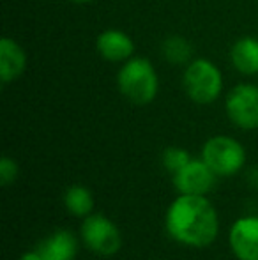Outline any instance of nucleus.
I'll return each mask as SVG.
<instances>
[{"label":"nucleus","instance_id":"ddd939ff","mask_svg":"<svg viewBox=\"0 0 258 260\" xmlns=\"http://www.w3.org/2000/svg\"><path fill=\"white\" fill-rule=\"evenodd\" d=\"M64 206L72 216L87 218L94 209V197L89 188L75 184L65 189L64 193Z\"/></svg>","mask_w":258,"mask_h":260},{"label":"nucleus","instance_id":"9d476101","mask_svg":"<svg viewBox=\"0 0 258 260\" xmlns=\"http://www.w3.org/2000/svg\"><path fill=\"white\" fill-rule=\"evenodd\" d=\"M28 64L23 46L13 38L0 39V80L2 83H11L25 73Z\"/></svg>","mask_w":258,"mask_h":260},{"label":"nucleus","instance_id":"6e6552de","mask_svg":"<svg viewBox=\"0 0 258 260\" xmlns=\"http://www.w3.org/2000/svg\"><path fill=\"white\" fill-rule=\"evenodd\" d=\"M228 243L237 260H258V216L235 219L228 232Z\"/></svg>","mask_w":258,"mask_h":260},{"label":"nucleus","instance_id":"0eeeda50","mask_svg":"<svg viewBox=\"0 0 258 260\" xmlns=\"http://www.w3.org/2000/svg\"><path fill=\"white\" fill-rule=\"evenodd\" d=\"M216 177L217 175L200 157L191 159L186 167L173 174V186L180 195H207L216 184Z\"/></svg>","mask_w":258,"mask_h":260},{"label":"nucleus","instance_id":"7ed1b4c3","mask_svg":"<svg viewBox=\"0 0 258 260\" xmlns=\"http://www.w3.org/2000/svg\"><path fill=\"white\" fill-rule=\"evenodd\" d=\"M182 87L196 105H210L223 92V73L209 58H193L184 69Z\"/></svg>","mask_w":258,"mask_h":260},{"label":"nucleus","instance_id":"1a4fd4ad","mask_svg":"<svg viewBox=\"0 0 258 260\" xmlns=\"http://www.w3.org/2000/svg\"><path fill=\"white\" fill-rule=\"evenodd\" d=\"M96 48L104 60L114 64H124L134 57V41L119 28H106L101 32L96 39Z\"/></svg>","mask_w":258,"mask_h":260},{"label":"nucleus","instance_id":"f257e3e1","mask_svg":"<svg viewBox=\"0 0 258 260\" xmlns=\"http://www.w3.org/2000/svg\"><path fill=\"white\" fill-rule=\"evenodd\" d=\"M165 226L177 243L205 248L219 234V218L207 195H179L166 209Z\"/></svg>","mask_w":258,"mask_h":260},{"label":"nucleus","instance_id":"6ab92c4d","mask_svg":"<svg viewBox=\"0 0 258 260\" xmlns=\"http://www.w3.org/2000/svg\"><path fill=\"white\" fill-rule=\"evenodd\" d=\"M71 2H75V4H89V2H92V0H71Z\"/></svg>","mask_w":258,"mask_h":260},{"label":"nucleus","instance_id":"dca6fc26","mask_svg":"<svg viewBox=\"0 0 258 260\" xmlns=\"http://www.w3.org/2000/svg\"><path fill=\"white\" fill-rule=\"evenodd\" d=\"M18 179V163L9 156L0 159V184L9 186Z\"/></svg>","mask_w":258,"mask_h":260},{"label":"nucleus","instance_id":"20e7f679","mask_svg":"<svg viewBox=\"0 0 258 260\" xmlns=\"http://www.w3.org/2000/svg\"><path fill=\"white\" fill-rule=\"evenodd\" d=\"M202 159L217 177H232L244 167L246 149L235 138L227 135H216L203 144Z\"/></svg>","mask_w":258,"mask_h":260},{"label":"nucleus","instance_id":"aec40b11","mask_svg":"<svg viewBox=\"0 0 258 260\" xmlns=\"http://www.w3.org/2000/svg\"><path fill=\"white\" fill-rule=\"evenodd\" d=\"M156 260H159V258H156Z\"/></svg>","mask_w":258,"mask_h":260},{"label":"nucleus","instance_id":"f3484780","mask_svg":"<svg viewBox=\"0 0 258 260\" xmlns=\"http://www.w3.org/2000/svg\"><path fill=\"white\" fill-rule=\"evenodd\" d=\"M20 260H43V257H41V253L35 250V251H27V253H23L20 257Z\"/></svg>","mask_w":258,"mask_h":260},{"label":"nucleus","instance_id":"423d86ee","mask_svg":"<svg viewBox=\"0 0 258 260\" xmlns=\"http://www.w3.org/2000/svg\"><path fill=\"white\" fill-rule=\"evenodd\" d=\"M225 110L235 127L251 131L258 127V87L253 83H239L228 92Z\"/></svg>","mask_w":258,"mask_h":260},{"label":"nucleus","instance_id":"9b49d317","mask_svg":"<svg viewBox=\"0 0 258 260\" xmlns=\"http://www.w3.org/2000/svg\"><path fill=\"white\" fill-rule=\"evenodd\" d=\"M43 260H72L78 251V241L71 230L60 229L38 246Z\"/></svg>","mask_w":258,"mask_h":260},{"label":"nucleus","instance_id":"a211bd4d","mask_svg":"<svg viewBox=\"0 0 258 260\" xmlns=\"http://www.w3.org/2000/svg\"><path fill=\"white\" fill-rule=\"evenodd\" d=\"M248 181H249V184H251L253 188H256V189H258V168H253V170L249 172Z\"/></svg>","mask_w":258,"mask_h":260},{"label":"nucleus","instance_id":"2eb2a0df","mask_svg":"<svg viewBox=\"0 0 258 260\" xmlns=\"http://www.w3.org/2000/svg\"><path fill=\"white\" fill-rule=\"evenodd\" d=\"M193 157L190 156V152L182 147H168L163 151V156H161V163H163V168L170 174H177L182 167H186Z\"/></svg>","mask_w":258,"mask_h":260},{"label":"nucleus","instance_id":"4468645a","mask_svg":"<svg viewBox=\"0 0 258 260\" xmlns=\"http://www.w3.org/2000/svg\"><path fill=\"white\" fill-rule=\"evenodd\" d=\"M161 53L166 60L177 66H188L193 60V46L188 39L180 38V36H172V38L165 39L161 45Z\"/></svg>","mask_w":258,"mask_h":260},{"label":"nucleus","instance_id":"39448f33","mask_svg":"<svg viewBox=\"0 0 258 260\" xmlns=\"http://www.w3.org/2000/svg\"><path fill=\"white\" fill-rule=\"evenodd\" d=\"M80 236L92 253L101 257L115 255L122 246L119 226L103 214H89L80 226Z\"/></svg>","mask_w":258,"mask_h":260},{"label":"nucleus","instance_id":"f03ea898","mask_svg":"<svg viewBox=\"0 0 258 260\" xmlns=\"http://www.w3.org/2000/svg\"><path fill=\"white\" fill-rule=\"evenodd\" d=\"M117 87L133 105H151L159 92V76L156 68L145 57H131L117 73Z\"/></svg>","mask_w":258,"mask_h":260},{"label":"nucleus","instance_id":"f8f14e48","mask_svg":"<svg viewBox=\"0 0 258 260\" xmlns=\"http://www.w3.org/2000/svg\"><path fill=\"white\" fill-rule=\"evenodd\" d=\"M232 66L244 76L258 75V39L246 36L234 43L230 50Z\"/></svg>","mask_w":258,"mask_h":260}]
</instances>
